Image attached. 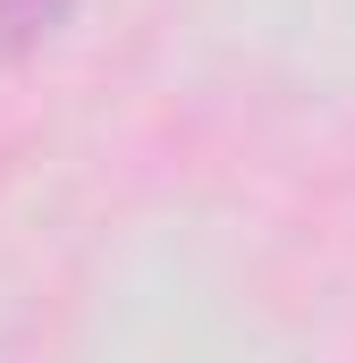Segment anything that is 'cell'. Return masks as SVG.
<instances>
[{
    "instance_id": "6da1fadb",
    "label": "cell",
    "mask_w": 355,
    "mask_h": 363,
    "mask_svg": "<svg viewBox=\"0 0 355 363\" xmlns=\"http://www.w3.org/2000/svg\"><path fill=\"white\" fill-rule=\"evenodd\" d=\"M77 0H0V43H43Z\"/></svg>"
}]
</instances>
